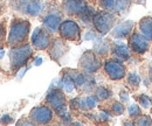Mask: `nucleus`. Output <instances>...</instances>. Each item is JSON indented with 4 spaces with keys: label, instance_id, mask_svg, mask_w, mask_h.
<instances>
[{
    "label": "nucleus",
    "instance_id": "nucleus-17",
    "mask_svg": "<svg viewBox=\"0 0 152 126\" xmlns=\"http://www.w3.org/2000/svg\"><path fill=\"white\" fill-rule=\"evenodd\" d=\"M41 8H42V4L40 0H29L25 6L23 12L29 15H38Z\"/></svg>",
    "mask_w": 152,
    "mask_h": 126
},
{
    "label": "nucleus",
    "instance_id": "nucleus-33",
    "mask_svg": "<svg viewBox=\"0 0 152 126\" xmlns=\"http://www.w3.org/2000/svg\"><path fill=\"white\" fill-rule=\"evenodd\" d=\"M119 98L123 101V102H128L129 101V93L126 91H121L119 92Z\"/></svg>",
    "mask_w": 152,
    "mask_h": 126
},
{
    "label": "nucleus",
    "instance_id": "nucleus-8",
    "mask_svg": "<svg viewBox=\"0 0 152 126\" xmlns=\"http://www.w3.org/2000/svg\"><path fill=\"white\" fill-rule=\"evenodd\" d=\"M31 119L37 124H48L53 119V110L48 106H37L31 111Z\"/></svg>",
    "mask_w": 152,
    "mask_h": 126
},
{
    "label": "nucleus",
    "instance_id": "nucleus-38",
    "mask_svg": "<svg viewBox=\"0 0 152 126\" xmlns=\"http://www.w3.org/2000/svg\"><path fill=\"white\" fill-rule=\"evenodd\" d=\"M41 63H42V58H41V57H38V58L35 60V62H34L35 66H40Z\"/></svg>",
    "mask_w": 152,
    "mask_h": 126
},
{
    "label": "nucleus",
    "instance_id": "nucleus-39",
    "mask_svg": "<svg viewBox=\"0 0 152 126\" xmlns=\"http://www.w3.org/2000/svg\"><path fill=\"white\" fill-rule=\"evenodd\" d=\"M4 55H5V50L4 49H0V60L4 57Z\"/></svg>",
    "mask_w": 152,
    "mask_h": 126
},
{
    "label": "nucleus",
    "instance_id": "nucleus-19",
    "mask_svg": "<svg viewBox=\"0 0 152 126\" xmlns=\"http://www.w3.org/2000/svg\"><path fill=\"white\" fill-rule=\"evenodd\" d=\"M97 105V99L95 97H86V98H80V108L81 110H91L96 108Z\"/></svg>",
    "mask_w": 152,
    "mask_h": 126
},
{
    "label": "nucleus",
    "instance_id": "nucleus-42",
    "mask_svg": "<svg viewBox=\"0 0 152 126\" xmlns=\"http://www.w3.org/2000/svg\"><path fill=\"white\" fill-rule=\"evenodd\" d=\"M151 82H152V78H151Z\"/></svg>",
    "mask_w": 152,
    "mask_h": 126
},
{
    "label": "nucleus",
    "instance_id": "nucleus-30",
    "mask_svg": "<svg viewBox=\"0 0 152 126\" xmlns=\"http://www.w3.org/2000/svg\"><path fill=\"white\" fill-rule=\"evenodd\" d=\"M111 110H113V112H114L115 114H122L124 112V106H123L122 103L115 102L114 104H113V106H111Z\"/></svg>",
    "mask_w": 152,
    "mask_h": 126
},
{
    "label": "nucleus",
    "instance_id": "nucleus-23",
    "mask_svg": "<svg viewBox=\"0 0 152 126\" xmlns=\"http://www.w3.org/2000/svg\"><path fill=\"white\" fill-rule=\"evenodd\" d=\"M70 74V72H69ZM72 75V77H73V81H74V83H75V87L77 88H82L83 85H84V83H86V77L82 75V74H80V72H74V74H70Z\"/></svg>",
    "mask_w": 152,
    "mask_h": 126
},
{
    "label": "nucleus",
    "instance_id": "nucleus-24",
    "mask_svg": "<svg viewBox=\"0 0 152 126\" xmlns=\"http://www.w3.org/2000/svg\"><path fill=\"white\" fill-rule=\"evenodd\" d=\"M130 6V0H115V9L117 12H123Z\"/></svg>",
    "mask_w": 152,
    "mask_h": 126
},
{
    "label": "nucleus",
    "instance_id": "nucleus-20",
    "mask_svg": "<svg viewBox=\"0 0 152 126\" xmlns=\"http://www.w3.org/2000/svg\"><path fill=\"white\" fill-rule=\"evenodd\" d=\"M95 52L98 55H107L109 53V43L105 40H98L95 43Z\"/></svg>",
    "mask_w": 152,
    "mask_h": 126
},
{
    "label": "nucleus",
    "instance_id": "nucleus-21",
    "mask_svg": "<svg viewBox=\"0 0 152 126\" xmlns=\"http://www.w3.org/2000/svg\"><path fill=\"white\" fill-rule=\"evenodd\" d=\"M94 15H95V11H94V8L93 7H90L89 5H88V7L78 15L80 19L84 22V23H88V22H90V21H93V18H94Z\"/></svg>",
    "mask_w": 152,
    "mask_h": 126
},
{
    "label": "nucleus",
    "instance_id": "nucleus-36",
    "mask_svg": "<svg viewBox=\"0 0 152 126\" xmlns=\"http://www.w3.org/2000/svg\"><path fill=\"white\" fill-rule=\"evenodd\" d=\"M21 124H27V125H33V122H27V120H20V122H18V125H21Z\"/></svg>",
    "mask_w": 152,
    "mask_h": 126
},
{
    "label": "nucleus",
    "instance_id": "nucleus-3",
    "mask_svg": "<svg viewBox=\"0 0 152 126\" xmlns=\"http://www.w3.org/2000/svg\"><path fill=\"white\" fill-rule=\"evenodd\" d=\"M116 18L113 13L105 11H98L95 12V15L93 18V23L95 26L96 31L101 34V35H105L107 33L110 32V29L113 28Z\"/></svg>",
    "mask_w": 152,
    "mask_h": 126
},
{
    "label": "nucleus",
    "instance_id": "nucleus-18",
    "mask_svg": "<svg viewBox=\"0 0 152 126\" xmlns=\"http://www.w3.org/2000/svg\"><path fill=\"white\" fill-rule=\"evenodd\" d=\"M61 87H62V89L66 90V92H73V90L75 89V83L69 72H66L63 75V77L61 79Z\"/></svg>",
    "mask_w": 152,
    "mask_h": 126
},
{
    "label": "nucleus",
    "instance_id": "nucleus-12",
    "mask_svg": "<svg viewBox=\"0 0 152 126\" xmlns=\"http://www.w3.org/2000/svg\"><path fill=\"white\" fill-rule=\"evenodd\" d=\"M133 29V22L132 21H124L119 25H117L113 29V36L116 39H124L126 36L131 34Z\"/></svg>",
    "mask_w": 152,
    "mask_h": 126
},
{
    "label": "nucleus",
    "instance_id": "nucleus-41",
    "mask_svg": "<svg viewBox=\"0 0 152 126\" xmlns=\"http://www.w3.org/2000/svg\"><path fill=\"white\" fill-rule=\"evenodd\" d=\"M151 55H152V50H151Z\"/></svg>",
    "mask_w": 152,
    "mask_h": 126
},
{
    "label": "nucleus",
    "instance_id": "nucleus-11",
    "mask_svg": "<svg viewBox=\"0 0 152 126\" xmlns=\"http://www.w3.org/2000/svg\"><path fill=\"white\" fill-rule=\"evenodd\" d=\"M87 7V0H63V9L70 15H80Z\"/></svg>",
    "mask_w": 152,
    "mask_h": 126
},
{
    "label": "nucleus",
    "instance_id": "nucleus-26",
    "mask_svg": "<svg viewBox=\"0 0 152 126\" xmlns=\"http://www.w3.org/2000/svg\"><path fill=\"white\" fill-rule=\"evenodd\" d=\"M136 120H134V123L133 124H136V125H142V126H148V125H151L152 124V120L151 118L149 117V116H138L137 118H134Z\"/></svg>",
    "mask_w": 152,
    "mask_h": 126
},
{
    "label": "nucleus",
    "instance_id": "nucleus-16",
    "mask_svg": "<svg viewBox=\"0 0 152 126\" xmlns=\"http://www.w3.org/2000/svg\"><path fill=\"white\" fill-rule=\"evenodd\" d=\"M139 31L143 35L148 39V41H152V18L145 17L139 21Z\"/></svg>",
    "mask_w": 152,
    "mask_h": 126
},
{
    "label": "nucleus",
    "instance_id": "nucleus-10",
    "mask_svg": "<svg viewBox=\"0 0 152 126\" xmlns=\"http://www.w3.org/2000/svg\"><path fill=\"white\" fill-rule=\"evenodd\" d=\"M32 43L39 50H43V49L48 48V46L50 44L49 33L47 31L40 28V27L35 28L33 34H32Z\"/></svg>",
    "mask_w": 152,
    "mask_h": 126
},
{
    "label": "nucleus",
    "instance_id": "nucleus-4",
    "mask_svg": "<svg viewBox=\"0 0 152 126\" xmlns=\"http://www.w3.org/2000/svg\"><path fill=\"white\" fill-rule=\"evenodd\" d=\"M47 103L56 111V113L61 117L67 113V108H66V97L62 91L58 89L52 90L46 97Z\"/></svg>",
    "mask_w": 152,
    "mask_h": 126
},
{
    "label": "nucleus",
    "instance_id": "nucleus-14",
    "mask_svg": "<svg viewBox=\"0 0 152 126\" xmlns=\"http://www.w3.org/2000/svg\"><path fill=\"white\" fill-rule=\"evenodd\" d=\"M113 54L115 55V57L118 61L123 62V61L129 60V57H130V50H129V48H128L126 44L121 43V42H116L114 49H113Z\"/></svg>",
    "mask_w": 152,
    "mask_h": 126
},
{
    "label": "nucleus",
    "instance_id": "nucleus-35",
    "mask_svg": "<svg viewBox=\"0 0 152 126\" xmlns=\"http://www.w3.org/2000/svg\"><path fill=\"white\" fill-rule=\"evenodd\" d=\"M4 36H5V26L0 22V41L4 40Z\"/></svg>",
    "mask_w": 152,
    "mask_h": 126
},
{
    "label": "nucleus",
    "instance_id": "nucleus-1",
    "mask_svg": "<svg viewBox=\"0 0 152 126\" xmlns=\"http://www.w3.org/2000/svg\"><path fill=\"white\" fill-rule=\"evenodd\" d=\"M29 33V22L27 20H21L17 19L12 22L10 34L7 39L8 44H18L23 42Z\"/></svg>",
    "mask_w": 152,
    "mask_h": 126
},
{
    "label": "nucleus",
    "instance_id": "nucleus-25",
    "mask_svg": "<svg viewBox=\"0 0 152 126\" xmlns=\"http://www.w3.org/2000/svg\"><path fill=\"white\" fill-rule=\"evenodd\" d=\"M128 83L130 85H132V87H138L139 83H140V76L134 71L130 72L128 75Z\"/></svg>",
    "mask_w": 152,
    "mask_h": 126
},
{
    "label": "nucleus",
    "instance_id": "nucleus-29",
    "mask_svg": "<svg viewBox=\"0 0 152 126\" xmlns=\"http://www.w3.org/2000/svg\"><path fill=\"white\" fill-rule=\"evenodd\" d=\"M99 6L107 11L109 9H115V0H98Z\"/></svg>",
    "mask_w": 152,
    "mask_h": 126
},
{
    "label": "nucleus",
    "instance_id": "nucleus-34",
    "mask_svg": "<svg viewBox=\"0 0 152 126\" xmlns=\"http://www.w3.org/2000/svg\"><path fill=\"white\" fill-rule=\"evenodd\" d=\"M61 118H62V122H63V123H66V124H68V123H70V122H72V116H70V114H68V112H67L66 114L61 116Z\"/></svg>",
    "mask_w": 152,
    "mask_h": 126
},
{
    "label": "nucleus",
    "instance_id": "nucleus-2",
    "mask_svg": "<svg viewBox=\"0 0 152 126\" xmlns=\"http://www.w3.org/2000/svg\"><path fill=\"white\" fill-rule=\"evenodd\" d=\"M32 54H33V50L29 44H23V46H19V47L11 49L10 58H11L12 69L13 70L20 69L23 64L27 63V61L31 58Z\"/></svg>",
    "mask_w": 152,
    "mask_h": 126
},
{
    "label": "nucleus",
    "instance_id": "nucleus-31",
    "mask_svg": "<svg viewBox=\"0 0 152 126\" xmlns=\"http://www.w3.org/2000/svg\"><path fill=\"white\" fill-rule=\"evenodd\" d=\"M98 119H99L101 122H108V120L110 119V117H109L108 112L102 111V112H99V114H98Z\"/></svg>",
    "mask_w": 152,
    "mask_h": 126
},
{
    "label": "nucleus",
    "instance_id": "nucleus-15",
    "mask_svg": "<svg viewBox=\"0 0 152 126\" xmlns=\"http://www.w3.org/2000/svg\"><path fill=\"white\" fill-rule=\"evenodd\" d=\"M66 50H67V46L64 44V42L62 40H60V39H56L53 42V44H52V47L49 49V55H50L52 58L58 60L62 55L66 53Z\"/></svg>",
    "mask_w": 152,
    "mask_h": 126
},
{
    "label": "nucleus",
    "instance_id": "nucleus-9",
    "mask_svg": "<svg viewBox=\"0 0 152 126\" xmlns=\"http://www.w3.org/2000/svg\"><path fill=\"white\" fill-rule=\"evenodd\" d=\"M129 46H130V49L132 50L133 53L136 54H144L148 52L149 49V42H148V39L143 35L142 33H132V35L130 36V40H129Z\"/></svg>",
    "mask_w": 152,
    "mask_h": 126
},
{
    "label": "nucleus",
    "instance_id": "nucleus-6",
    "mask_svg": "<svg viewBox=\"0 0 152 126\" xmlns=\"http://www.w3.org/2000/svg\"><path fill=\"white\" fill-rule=\"evenodd\" d=\"M80 67L87 74H94L101 68V61L98 60L94 52L88 50L82 55L80 60Z\"/></svg>",
    "mask_w": 152,
    "mask_h": 126
},
{
    "label": "nucleus",
    "instance_id": "nucleus-22",
    "mask_svg": "<svg viewBox=\"0 0 152 126\" xmlns=\"http://www.w3.org/2000/svg\"><path fill=\"white\" fill-rule=\"evenodd\" d=\"M111 96V92L108 90L107 88H97L96 90V98L99 99V101H105L108 98H110Z\"/></svg>",
    "mask_w": 152,
    "mask_h": 126
},
{
    "label": "nucleus",
    "instance_id": "nucleus-27",
    "mask_svg": "<svg viewBox=\"0 0 152 126\" xmlns=\"http://www.w3.org/2000/svg\"><path fill=\"white\" fill-rule=\"evenodd\" d=\"M140 113H142V111H140V108L137 105V104H132V105H130L129 106V116L131 117V118H137L138 116H140Z\"/></svg>",
    "mask_w": 152,
    "mask_h": 126
},
{
    "label": "nucleus",
    "instance_id": "nucleus-5",
    "mask_svg": "<svg viewBox=\"0 0 152 126\" xmlns=\"http://www.w3.org/2000/svg\"><path fill=\"white\" fill-rule=\"evenodd\" d=\"M58 31L63 39L69 41H78L81 37V28L73 20H66L61 22Z\"/></svg>",
    "mask_w": 152,
    "mask_h": 126
},
{
    "label": "nucleus",
    "instance_id": "nucleus-40",
    "mask_svg": "<svg viewBox=\"0 0 152 126\" xmlns=\"http://www.w3.org/2000/svg\"><path fill=\"white\" fill-rule=\"evenodd\" d=\"M0 13H1V6H0Z\"/></svg>",
    "mask_w": 152,
    "mask_h": 126
},
{
    "label": "nucleus",
    "instance_id": "nucleus-7",
    "mask_svg": "<svg viewBox=\"0 0 152 126\" xmlns=\"http://www.w3.org/2000/svg\"><path fill=\"white\" fill-rule=\"evenodd\" d=\"M104 70L113 81H119L125 76V67L118 60H108L104 64Z\"/></svg>",
    "mask_w": 152,
    "mask_h": 126
},
{
    "label": "nucleus",
    "instance_id": "nucleus-13",
    "mask_svg": "<svg viewBox=\"0 0 152 126\" xmlns=\"http://www.w3.org/2000/svg\"><path fill=\"white\" fill-rule=\"evenodd\" d=\"M61 22H62L61 17H60L58 14H54V13H50V14L46 15L45 19H43V25H45V27H46L49 32H52V33H55V32L58 31Z\"/></svg>",
    "mask_w": 152,
    "mask_h": 126
},
{
    "label": "nucleus",
    "instance_id": "nucleus-37",
    "mask_svg": "<svg viewBox=\"0 0 152 126\" xmlns=\"http://www.w3.org/2000/svg\"><path fill=\"white\" fill-rule=\"evenodd\" d=\"M86 39H87V40H90V39H95V35L93 34V32H89V34H87Z\"/></svg>",
    "mask_w": 152,
    "mask_h": 126
},
{
    "label": "nucleus",
    "instance_id": "nucleus-28",
    "mask_svg": "<svg viewBox=\"0 0 152 126\" xmlns=\"http://www.w3.org/2000/svg\"><path fill=\"white\" fill-rule=\"evenodd\" d=\"M139 104L144 109H149L151 106V98H149L146 95H140L139 96Z\"/></svg>",
    "mask_w": 152,
    "mask_h": 126
},
{
    "label": "nucleus",
    "instance_id": "nucleus-32",
    "mask_svg": "<svg viewBox=\"0 0 152 126\" xmlns=\"http://www.w3.org/2000/svg\"><path fill=\"white\" fill-rule=\"evenodd\" d=\"M12 122H13V118L10 117L8 114H5V116H2V117L0 118V123H1V124H10V123H12Z\"/></svg>",
    "mask_w": 152,
    "mask_h": 126
}]
</instances>
